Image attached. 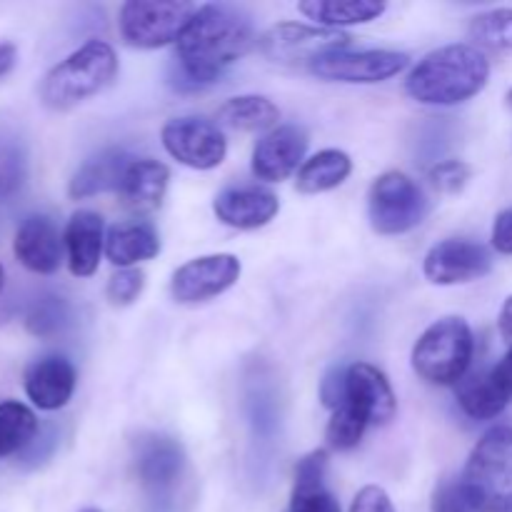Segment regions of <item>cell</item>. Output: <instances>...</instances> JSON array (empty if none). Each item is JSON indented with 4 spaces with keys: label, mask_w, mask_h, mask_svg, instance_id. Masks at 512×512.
Returning a JSON list of instances; mask_svg holds the SVG:
<instances>
[{
    "label": "cell",
    "mask_w": 512,
    "mask_h": 512,
    "mask_svg": "<svg viewBox=\"0 0 512 512\" xmlns=\"http://www.w3.org/2000/svg\"><path fill=\"white\" fill-rule=\"evenodd\" d=\"M38 435V418L18 400L0 403V460L13 458L33 445Z\"/></svg>",
    "instance_id": "28"
},
{
    "label": "cell",
    "mask_w": 512,
    "mask_h": 512,
    "mask_svg": "<svg viewBox=\"0 0 512 512\" xmlns=\"http://www.w3.org/2000/svg\"><path fill=\"white\" fill-rule=\"evenodd\" d=\"M345 393H348V365H335L320 383V400L325 408L335 410L345 403Z\"/></svg>",
    "instance_id": "36"
},
{
    "label": "cell",
    "mask_w": 512,
    "mask_h": 512,
    "mask_svg": "<svg viewBox=\"0 0 512 512\" xmlns=\"http://www.w3.org/2000/svg\"><path fill=\"white\" fill-rule=\"evenodd\" d=\"M255 43L253 23L233 5H200L175 43L170 85L200 90L213 85Z\"/></svg>",
    "instance_id": "1"
},
{
    "label": "cell",
    "mask_w": 512,
    "mask_h": 512,
    "mask_svg": "<svg viewBox=\"0 0 512 512\" xmlns=\"http://www.w3.org/2000/svg\"><path fill=\"white\" fill-rule=\"evenodd\" d=\"M70 323V305L58 295H43L35 300L28 310L25 325L38 338H55L63 333Z\"/></svg>",
    "instance_id": "31"
},
{
    "label": "cell",
    "mask_w": 512,
    "mask_h": 512,
    "mask_svg": "<svg viewBox=\"0 0 512 512\" xmlns=\"http://www.w3.org/2000/svg\"><path fill=\"white\" fill-rule=\"evenodd\" d=\"M465 490L478 512L512 510V428L488 430L470 453L463 475Z\"/></svg>",
    "instance_id": "4"
},
{
    "label": "cell",
    "mask_w": 512,
    "mask_h": 512,
    "mask_svg": "<svg viewBox=\"0 0 512 512\" xmlns=\"http://www.w3.org/2000/svg\"><path fill=\"white\" fill-rule=\"evenodd\" d=\"M455 395H458V405L463 413L473 420H493L508 408L510 398L503 390V385L495 378L493 368L478 370L470 373L455 385Z\"/></svg>",
    "instance_id": "25"
},
{
    "label": "cell",
    "mask_w": 512,
    "mask_h": 512,
    "mask_svg": "<svg viewBox=\"0 0 512 512\" xmlns=\"http://www.w3.org/2000/svg\"><path fill=\"white\" fill-rule=\"evenodd\" d=\"M160 253L158 230L150 223H120L105 235V255L115 268H135Z\"/></svg>",
    "instance_id": "23"
},
{
    "label": "cell",
    "mask_w": 512,
    "mask_h": 512,
    "mask_svg": "<svg viewBox=\"0 0 512 512\" xmlns=\"http://www.w3.org/2000/svg\"><path fill=\"white\" fill-rule=\"evenodd\" d=\"M350 512H398L395 510L393 500L378 485H365L358 495H355Z\"/></svg>",
    "instance_id": "37"
},
{
    "label": "cell",
    "mask_w": 512,
    "mask_h": 512,
    "mask_svg": "<svg viewBox=\"0 0 512 512\" xmlns=\"http://www.w3.org/2000/svg\"><path fill=\"white\" fill-rule=\"evenodd\" d=\"M280 110L265 95H238L218 108V123L240 133H260L278 128Z\"/></svg>",
    "instance_id": "27"
},
{
    "label": "cell",
    "mask_w": 512,
    "mask_h": 512,
    "mask_svg": "<svg viewBox=\"0 0 512 512\" xmlns=\"http://www.w3.org/2000/svg\"><path fill=\"white\" fill-rule=\"evenodd\" d=\"M430 213V200L410 175L388 170L368 193V218L378 235H403L418 228Z\"/></svg>",
    "instance_id": "7"
},
{
    "label": "cell",
    "mask_w": 512,
    "mask_h": 512,
    "mask_svg": "<svg viewBox=\"0 0 512 512\" xmlns=\"http://www.w3.org/2000/svg\"><path fill=\"white\" fill-rule=\"evenodd\" d=\"M493 270V255L473 240L450 238L433 245L423 260L425 278L433 285H463L485 278Z\"/></svg>",
    "instance_id": "12"
},
{
    "label": "cell",
    "mask_w": 512,
    "mask_h": 512,
    "mask_svg": "<svg viewBox=\"0 0 512 512\" xmlns=\"http://www.w3.org/2000/svg\"><path fill=\"white\" fill-rule=\"evenodd\" d=\"M28 180V150L18 135L0 130V203L15 198Z\"/></svg>",
    "instance_id": "30"
},
{
    "label": "cell",
    "mask_w": 512,
    "mask_h": 512,
    "mask_svg": "<svg viewBox=\"0 0 512 512\" xmlns=\"http://www.w3.org/2000/svg\"><path fill=\"white\" fill-rule=\"evenodd\" d=\"M498 328L503 340L508 343V348H512V295L503 303V310H500V318H498Z\"/></svg>",
    "instance_id": "40"
},
{
    "label": "cell",
    "mask_w": 512,
    "mask_h": 512,
    "mask_svg": "<svg viewBox=\"0 0 512 512\" xmlns=\"http://www.w3.org/2000/svg\"><path fill=\"white\" fill-rule=\"evenodd\" d=\"M410 65V58L398 50H338L310 68V73L328 83L375 85L395 78Z\"/></svg>",
    "instance_id": "10"
},
{
    "label": "cell",
    "mask_w": 512,
    "mask_h": 512,
    "mask_svg": "<svg viewBox=\"0 0 512 512\" xmlns=\"http://www.w3.org/2000/svg\"><path fill=\"white\" fill-rule=\"evenodd\" d=\"M213 210L220 223L228 228L258 230L278 215L280 200L268 188L238 185V188H225L223 193H218Z\"/></svg>",
    "instance_id": "16"
},
{
    "label": "cell",
    "mask_w": 512,
    "mask_h": 512,
    "mask_svg": "<svg viewBox=\"0 0 512 512\" xmlns=\"http://www.w3.org/2000/svg\"><path fill=\"white\" fill-rule=\"evenodd\" d=\"M240 260L230 253L200 255L180 265L170 280V295L180 305H200L228 293L240 280Z\"/></svg>",
    "instance_id": "11"
},
{
    "label": "cell",
    "mask_w": 512,
    "mask_h": 512,
    "mask_svg": "<svg viewBox=\"0 0 512 512\" xmlns=\"http://www.w3.org/2000/svg\"><path fill=\"white\" fill-rule=\"evenodd\" d=\"M493 248L503 255H512V208L503 210L493 223Z\"/></svg>",
    "instance_id": "38"
},
{
    "label": "cell",
    "mask_w": 512,
    "mask_h": 512,
    "mask_svg": "<svg viewBox=\"0 0 512 512\" xmlns=\"http://www.w3.org/2000/svg\"><path fill=\"white\" fill-rule=\"evenodd\" d=\"M345 400L368 420L370 425H388L395 418L398 400L388 378L370 363L348 365V393Z\"/></svg>",
    "instance_id": "18"
},
{
    "label": "cell",
    "mask_w": 512,
    "mask_h": 512,
    "mask_svg": "<svg viewBox=\"0 0 512 512\" xmlns=\"http://www.w3.org/2000/svg\"><path fill=\"white\" fill-rule=\"evenodd\" d=\"M493 373H495V378H498V383L503 385L505 393H508V398L512 400V348H508L505 358L495 365Z\"/></svg>",
    "instance_id": "39"
},
{
    "label": "cell",
    "mask_w": 512,
    "mask_h": 512,
    "mask_svg": "<svg viewBox=\"0 0 512 512\" xmlns=\"http://www.w3.org/2000/svg\"><path fill=\"white\" fill-rule=\"evenodd\" d=\"M75 383H78V373H75L73 363L63 355H48L40 358L25 370V395L30 403L38 410H53L65 408L75 393Z\"/></svg>",
    "instance_id": "17"
},
{
    "label": "cell",
    "mask_w": 512,
    "mask_h": 512,
    "mask_svg": "<svg viewBox=\"0 0 512 512\" xmlns=\"http://www.w3.org/2000/svg\"><path fill=\"white\" fill-rule=\"evenodd\" d=\"M430 510L433 512H478L460 478L443 480V483L435 488Z\"/></svg>",
    "instance_id": "35"
},
{
    "label": "cell",
    "mask_w": 512,
    "mask_h": 512,
    "mask_svg": "<svg viewBox=\"0 0 512 512\" xmlns=\"http://www.w3.org/2000/svg\"><path fill=\"white\" fill-rule=\"evenodd\" d=\"M473 178V168L465 160H438L433 168L428 170V180L433 183L435 190L443 195H458L465 185Z\"/></svg>",
    "instance_id": "33"
},
{
    "label": "cell",
    "mask_w": 512,
    "mask_h": 512,
    "mask_svg": "<svg viewBox=\"0 0 512 512\" xmlns=\"http://www.w3.org/2000/svg\"><path fill=\"white\" fill-rule=\"evenodd\" d=\"M473 330L463 318H443L430 325L413 348V370L430 385H458L473 363Z\"/></svg>",
    "instance_id": "5"
},
{
    "label": "cell",
    "mask_w": 512,
    "mask_h": 512,
    "mask_svg": "<svg viewBox=\"0 0 512 512\" xmlns=\"http://www.w3.org/2000/svg\"><path fill=\"white\" fill-rule=\"evenodd\" d=\"M130 163H133V158L125 150H103V153L93 155L70 178V198L85 200L100 193H110V190H120Z\"/></svg>",
    "instance_id": "22"
},
{
    "label": "cell",
    "mask_w": 512,
    "mask_h": 512,
    "mask_svg": "<svg viewBox=\"0 0 512 512\" xmlns=\"http://www.w3.org/2000/svg\"><path fill=\"white\" fill-rule=\"evenodd\" d=\"M370 428L368 420L353 408V405L345 400L340 408L333 410V418H330L328 428H325V440L333 450H353L358 448L360 440H363L365 430Z\"/></svg>",
    "instance_id": "32"
},
{
    "label": "cell",
    "mask_w": 512,
    "mask_h": 512,
    "mask_svg": "<svg viewBox=\"0 0 512 512\" xmlns=\"http://www.w3.org/2000/svg\"><path fill=\"white\" fill-rule=\"evenodd\" d=\"M163 148L173 160L193 170H213L228 155V140L213 120L185 115L173 118L160 130Z\"/></svg>",
    "instance_id": "9"
},
{
    "label": "cell",
    "mask_w": 512,
    "mask_h": 512,
    "mask_svg": "<svg viewBox=\"0 0 512 512\" xmlns=\"http://www.w3.org/2000/svg\"><path fill=\"white\" fill-rule=\"evenodd\" d=\"M105 223L95 210H78L65 225L63 243L68 253V268L75 278H90L100 265L105 250Z\"/></svg>",
    "instance_id": "19"
},
{
    "label": "cell",
    "mask_w": 512,
    "mask_h": 512,
    "mask_svg": "<svg viewBox=\"0 0 512 512\" xmlns=\"http://www.w3.org/2000/svg\"><path fill=\"white\" fill-rule=\"evenodd\" d=\"M490 80V60L468 43L443 45L425 55L405 80V90L420 105L450 108L483 93Z\"/></svg>",
    "instance_id": "2"
},
{
    "label": "cell",
    "mask_w": 512,
    "mask_h": 512,
    "mask_svg": "<svg viewBox=\"0 0 512 512\" xmlns=\"http://www.w3.org/2000/svg\"><path fill=\"white\" fill-rule=\"evenodd\" d=\"M63 248V238L48 215H30L15 230V258L35 275H53L63 263Z\"/></svg>",
    "instance_id": "15"
},
{
    "label": "cell",
    "mask_w": 512,
    "mask_h": 512,
    "mask_svg": "<svg viewBox=\"0 0 512 512\" xmlns=\"http://www.w3.org/2000/svg\"><path fill=\"white\" fill-rule=\"evenodd\" d=\"M170 170L168 165L153 158H133L120 183V198L125 208L135 213H150L160 208L165 193H168Z\"/></svg>",
    "instance_id": "21"
},
{
    "label": "cell",
    "mask_w": 512,
    "mask_h": 512,
    "mask_svg": "<svg viewBox=\"0 0 512 512\" xmlns=\"http://www.w3.org/2000/svg\"><path fill=\"white\" fill-rule=\"evenodd\" d=\"M3 285H5V273H3V265H0V293H3Z\"/></svg>",
    "instance_id": "42"
},
{
    "label": "cell",
    "mask_w": 512,
    "mask_h": 512,
    "mask_svg": "<svg viewBox=\"0 0 512 512\" xmlns=\"http://www.w3.org/2000/svg\"><path fill=\"white\" fill-rule=\"evenodd\" d=\"M198 5L185 0H128L118 15L120 35L130 48L158 50L178 43Z\"/></svg>",
    "instance_id": "6"
},
{
    "label": "cell",
    "mask_w": 512,
    "mask_h": 512,
    "mask_svg": "<svg viewBox=\"0 0 512 512\" xmlns=\"http://www.w3.org/2000/svg\"><path fill=\"white\" fill-rule=\"evenodd\" d=\"M353 173V160L348 153L338 148H328L315 153L303 163L295 178V188L305 195L328 193V190L340 188Z\"/></svg>",
    "instance_id": "26"
},
{
    "label": "cell",
    "mask_w": 512,
    "mask_h": 512,
    "mask_svg": "<svg viewBox=\"0 0 512 512\" xmlns=\"http://www.w3.org/2000/svg\"><path fill=\"white\" fill-rule=\"evenodd\" d=\"M118 75V55L105 40H88L60 60L40 83V100L50 110H70L103 93Z\"/></svg>",
    "instance_id": "3"
},
{
    "label": "cell",
    "mask_w": 512,
    "mask_h": 512,
    "mask_svg": "<svg viewBox=\"0 0 512 512\" xmlns=\"http://www.w3.org/2000/svg\"><path fill=\"white\" fill-rule=\"evenodd\" d=\"M350 40L353 38L345 30H328L305 23H278L260 35L258 48L270 63L310 70L325 55L350 50Z\"/></svg>",
    "instance_id": "8"
},
{
    "label": "cell",
    "mask_w": 512,
    "mask_h": 512,
    "mask_svg": "<svg viewBox=\"0 0 512 512\" xmlns=\"http://www.w3.org/2000/svg\"><path fill=\"white\" fill-rule=\"evenodd\" d=\"M15 60H18V50L13 43H0V78L8 75L15 68Z\"/></svg>",
    "instance_id": "41"
},
{
    "label": "cell",
    "mask_w": 512,
    "mask_h": 512,
    "mask_svg": "<svg viewBox=\"0 0 512 512\" xmlns=\"http://www.w3.org/2000/svg\"><path fill=\"white\" fill-rule=\"evenodd\" d=\"M328 475V453L313 450L295 465L293 495L288 512H343L338 498L325 485Z\"/></svg>",
    "instance_id": "20"
},
{
    "label": "cell",
    "mask_w": 512,
    "mask_h": 512,
    "mask_svg": "<svg viewBox=\"0 0 512 512\" xmlns=\"http://www.w3.org/2000/svg\"><path fill=\"white\" fill-rule=\"evenodd\" d=\"M505 100H508V108L512 110V88H510V93H508V98H505Z\"/></svg>",
    "instance_id": "43"
},
{
    "label": "cell",
    "mask_w": 512,
    "mask_h": 512,
    "mask_svg": "<svg viewBox=\"0 0 512 512\" xmlns=\"http://www.w3.org/2000/svg\"><path fill=\"white\" fill-rule=\"evenodd\" d=\"M468 35L478 50L510 53L512 50V8H495L475 15L468 25Z\"/></svg>",
    "instance_id": "29"
},
{
    "label": "cell",
    "mask_w": 512,
    "mask_h": 512,
    "mask_svg": "<svg viewBox=\"0 0 512 512\" xmlns=\"http://www.w3.org/2000/svg\"><path fill=\"white\" fill-rule=\"evenodd\" d=\"M305 153H308V133L298 125H278L255 145V178L265 183H283L303 168Z\"/></svg>",
    "instance_id": "14"
},
{
    "label": "cell",
    "mask_w": 512,
    "mask_h": 512,
    "mask_svg": "<svg viewBox=\"0 0 512 512\" xmlns=\"http://www.w3.org/2000/svg\"><path fill=\"white\" fill-rule=\"evenodd\" d=\"M388 5L383 0H303L300 13L318 28L343 30L348 25H365L378 20Z\"/></svg>",
    "instance_id": "24"
},
{
    "label": "cell",
    "mask_w": 512,
    "mask_h": 512,
    "mask_svg": "<svg viewBox=\"0 0 512 512\" xmlns=\"http://www.w3.org/2000/svg\"><path fill=\"white\" fill-rule=\"evenodd\" d=\"M145 290V273L138 268L118 270L113 278L108 280V300L118 308L133 305Z\"/></svg>",
    "instance_id": "34"
},
{
    "label": "cell",
    "mask_w": 512,
    "mask_h": 512,
    "mask_svg": "<svg viewBox=\"0 0 512 512\" xmlns=\"http://www.w3.org/2000/svg\"><path fill=\"white\" fill-rule=\"evenodd\" d=\"M138 480L153 498H165L175 490L185 473V450L168 435L150 433L135 443Z\"/></svg>",
    "instance_id": "13"
},
{
    "label": "cell",
    "mask_w": 512,
    "mask_h": 512,
    "mask_svg": "<svg viewBox=\"0 0 512 512\" xmlns=\"http://www.w3.org/2000/svg\"><path fill=\"white\" fill-rule=\"evenodd\" d=\"M80 512H103V510H98V508H83Z\"/></svg>",
    "instance_id": "44"
}]
</instances>
